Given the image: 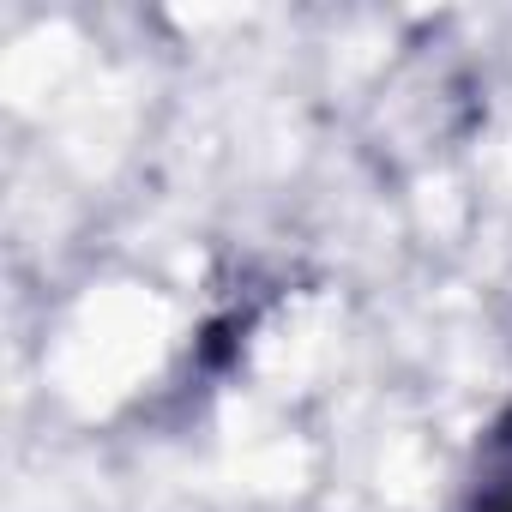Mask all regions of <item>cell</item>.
I'll use <instances>...</instances> for the list:
<instances>
[{
  "instance_id": "obj_1",
  "label": "cell",
  "mask_w": 512,
  "mask_h": 512,
  "mask_svg": "<svg viewBox=\"0 0 512 512\" xmlns=\"http://www.w3.org/2000/svg\"><path fill=\"white\" fill-rule=\"evenodd\" d=\"M476 512H512V416L488 440V476H482Z\"/></svg>"
}]
</instances>
